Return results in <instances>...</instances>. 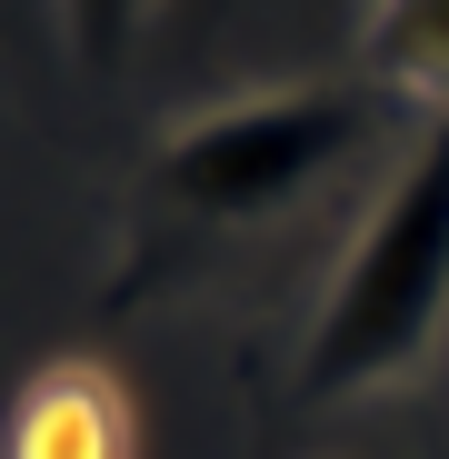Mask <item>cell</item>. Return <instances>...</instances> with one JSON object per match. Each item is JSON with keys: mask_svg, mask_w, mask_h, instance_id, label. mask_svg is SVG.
<instances>
[{"mask_svg": "<svg viewBox=\"0 0 449 459\" xmlns=\"http://www.w3.org/2000/svg\"><path fill=\"white\" fill-rule=\"evenodd\" d=\"M449 310V120L419 130L380 210L340 250L310 330H299V400H359L419 369Z\"/></svg>", "mask_w": 449, "mask_h": 459, "instance_id": "1", "label": "cell"}, {"mask_svg": "<svg viewBox=\"0 0 449 459\" xmlns=\"http://www.w3.org/2000/svg\"><path fill=\"white\" fill-rule=\"evenodd\" d=\"M359 140H369L359 91H260V100L180 120L150 160V190L180 220H270L299 190H320Z\"/></svg>", "mask_w": 449, "mask_h": 459, "instance_id": "2", "label": "cell"}, {"mask_svg": "<svg viewBox=\"0 0 449 459\" xmlns=\"http://www.w3.org/2000/svg\"><path fill=\"white\" fill-rule=\"evenodd\" d=\"M0 459H130V390L100 359H50L11 400Z\"/></svg>", "mask_w": 449, "mask_h": 459, "instance_id": "3", "label": "cell"}, {"mask_svg": "<svg viewBox=\"0 0 449 459\" xmlns=\"http://www.w3.org/2000/svg\"><path fill=\"white\" fill-rule=\"evenodd\" d=\"M369 70L419 100H449V0H380L369 11Z\"/></svg>", "mask_w": 449, "mask_h": 459, "instance_id": "4", "label": "cell"}, {"mask_svg": "<svg viewBox=\"0 0 449 459\" xmlns=\"http://www.w3.org/2000/svg\"><path fill=\"white\" fill-rule=\"evenodd\" d=\"M60 30L81 50V70H120L150 30V0H60Z\"/></svg>", "mask_w": 449, "mask_h": 459, "instance_id": "5", "label": "cell"}]
</instances>
